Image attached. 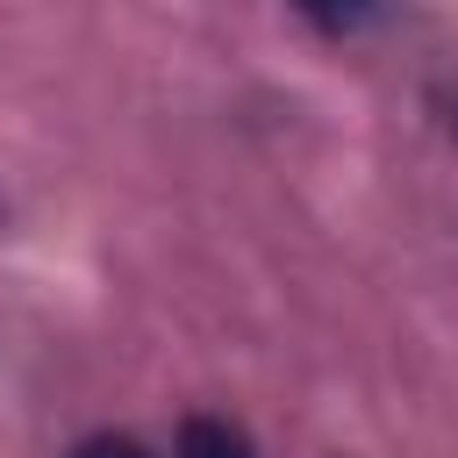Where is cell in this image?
Here are the masks:
<instances>
[{"instance_id": "6da1fadb", "label": "cell", "mask_w": 458, "mask_h": 458, "mask_svg": "<svg viewBox=\"0 0 458 458\" xmlns=\"http://www.w3.org/2000/svg\"><path fill=\"white\" fill-rule=\"evenodd\" d=\"M179 458H258V451H250V437L236 422L193 415V422H179Z\"/></svg>"}, {"instance_id": "7a4b0ae2", "label": "cell", "mask_w": 458, "mask_h": 458, "mask_svg": "<svg viewBox=\"0 0 458 458\" xmlns=\"http://www.w3.org/2000/svg\"><path fill=\"white\" fill-rule=\"evenodd\" d=\"M293 7H301L322 36H358V29H372L394 0H293Z\"/></svg>"}, {"instance_id": "3957f363", "label": "cell", "mask_w": 458, "mask_h": 458, "mask_svg": "<svg viewBox=\"0 0 458 458\" xmlns=\"http://www.w3.org/2000/svg\"><path fill=\"white\" fill-rule=\"evenodd\" d=\"M72 458H150V451L136 437H122V429H93V437L72 444Z\"/></svg>"}]
</instances>
